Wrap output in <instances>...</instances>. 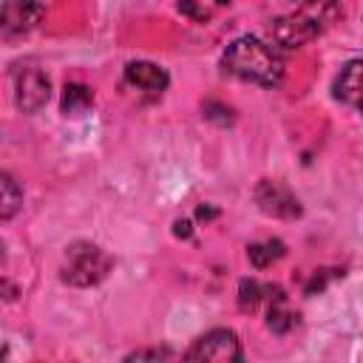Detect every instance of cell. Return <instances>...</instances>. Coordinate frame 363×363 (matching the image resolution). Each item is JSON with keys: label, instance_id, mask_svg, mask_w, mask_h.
<instances>
[{"label": "cell", "instance_id": "obj_1", "mask_svg": "<svg viewBox=\"0 0 363 363\" xmlns=\"http://www.w3.org/2000/svg\"><path fill=\"white\" fill-rule=\"evenodd\" d=\"M221 65L227 74L264 85V88H275L284 79V62L281 54L272 48V43H264L258 37H238L227 45Z\"/></svg>", "mask_w": 363, "mask_h": 363}, {"label": "cell", "instance_id": "obj_2", "mask_svg": "<svg viewBox=\"0 0 363 363\" xmlns=\"http://www.w3.org/2000/svg\"><path fill=\"white\" fill-rule=\"evenodd\" d=\"M111 267H113V258L102 247L91 241H77L65 250L60 278L71 286H96L99 281H105Z\"/></svg>", "mask_w": 363, "mask_h": 363}, {"label": "cell", "instance_id": "obj_3", "mask_svg": "<svg viewBox=\"0 0 363 363\" xmlns=\"http://www.w3.org/2000/svg\"><path fill=\"white\" fill-rule=\"evenodd\" d=\"M267 34H269L272 45L292 51V48H301V45L312 43L320 34V20L312 17V14H284V17L269 20Z\"/></svg>", "mask_w": 363, "mask_h": 363}, {"label": "cell", "instance_id": "obj_4", "mask_svg": "<svg viewBox=\"0 0 363 363\" xmlns=\"http://www.w3.org/2000/svg\"><path fill=\"white\" fill-rule=\"evenodd\" d=\"M48 96H51V82L43 68L23 65L14 74V102L23 113H37L40 108H45Z\"/></svg>", "mask_w": 363, "mask_h": 363}, {"label": "cell", "instance_id": "obj_5", "mask_svg": "<svg viewBox=\"0 0 363 363\" xmlns=\"http://www.w3.org/2000/svg\"><path fill=\"white\" fill-rule=\"evenodd\" d=\"M187 360H244V349L241 340L233 329H210L207 335H201L187 352Z\"/></svg>", "mask_w": 363, "mask_h": 363}, {"label": "cell", "instance_id": "obj_6", "mask_svg": "<svg viewBox=\"0 0 363 363\" xmlns=\"http://www.w3.org/2000/svg\"><path fill=\"white\" fill-rule=\"evenodd\" d=\"M255 201L261 207V213L267 216H275V218H298L301 216V201L278 182H258L255 187Z\"/></svg>", "mask_w": 363, "mask_h": 363}, {"label": "cell", "instance_id": "obj_7", "mask_svg": "<svg viewBox=\"0 0 363 363\" xmlns=\"http://www.w3.org/2000/svg\"><path fill=\"white\" fill-rule=\"evenodd\" d=\"M43 14H45V9L40 0H6L3 20H0L3 37H17V34L31 31L43 20Z\"/></svg>", "mask_w": 363, "mask_h": 363}, {"label": "cell", "instance_id": "obj_8", "mask_svg": "<svg viewBox=\"0 0 363 363\" xmlns=\"http://www.w3.org/2000/svg\"><path fill=\"white\" fill-rule=\"evenodd\" d=\"M335 96L363 113V60H352L335 77Z\"/></svg>", "mask_w": 363, "mask_h": 363}, {"label": "cell", "instance_id": "obj_9", "mask_svg": "<svg viewBox=\"0 0 363 363\" xmlns=\"http://www.w3.org/2000/svg\"><path fill=\"white\" fill-rule=\"evenodd\" d=\"M125 79L130 85H136L139 91H147V94H162L167 88V71L159 68L156 62H147V60H136V62H128L125 65Z\"/></svg>", "mask_w": 363, "mask_h": 363}, {"label": "cell", "instance_id": "obj_10", "mask_svg": "<svg viewBox=\"0 0 363 363\" xmlns=\"http://www.w3.org/2000/svg\"><path fill=\"white\" fill-rule=\"evenodd\" d=\"M295 320H298V315L286 309L284 292H281V286H275V292H272V298H269V303H267V326H269L272 332L284 335V332H289V329L295 326Z\"/></svg>", "mask_w": 363, "mask_h": 363}, {"label": "cell", "instance_id": "obj_11", "mask_svg": "<svg viewBox=\"0 0 363 363\" xmlns=\"http://www.w3.org/2000/svg\"><path fill=\"white\" fill-rule=\"evenodd\" d=\"M91 105H94V94H91L88 85H82V82H68V85L62 88V113H65V116H79V113H85Z\"/></svg>", "mask_w": 363, "mask_h": 363}, {"label": "cell", "instance_id": "obj_12", "mask_svg": "<svg viewBox=\"0 0 363 363\" xmlns=\"http://www.w3.org/2000/svg\"><path fill=\"white\" fill-rule=\"evenodd\" d=\"M272 292H275V286H261L258 281L244 278V281L238 284V306H241L244 312H255V309H258L264 301L269 303Z\"/></svg>", "mask_w": 363, "mask_h": 363}, {"label": "cell", "instance_id": "obj_13", "mask_svg": "<svg viewBox=\"0 0 363 363\" xmlns=\"http://www.w3.org/2000/svg\"><path fill=\"white\" fill-rule=\"evenodd\" d=\"M286 250H284V244L275 238V241H261V244H250L247 247V258H250V264L255 267V269H267L272 261H278L281 255H284Z\"/></svg>", "mask_w": 363, "mask_h": 363}, {"label": "cell", "instance_id": "obj_14", "mask_svg": "<svg viewBox=\"0 0 363 363\" xmlns=\"http://www.w3.org/2000/svg\"><path fill=\"white\" fill-rule=\"evenodd\" d=\"M0 187H3V201H0V218L3 221H9L20 207H23V190L17 187V182L9 176V173H3L0 176Z\"/></svg>", "mask_w": 363, "mask_h": 363}, {"label": "cell", "instance_id": "obj_15", "mask_svg": "<svg viewBox=\"0 0 363 363\" xmlns=\"http://www.w3.org/2000/svg\"><path fill=\"white\" fill-rule=\"evenodd\" d=\"M301 9H306L312 17H326V14H337V0H298Z\"/></svg>", "mask_w": 363, "mask_h": 363}, {"label": "cell", "instance_id": "obj_16", "mask_svg": "<svg viewBox=\"0 0 363 363\" xmlns=\"http://www.w3.org/2000/svg\"><path fill=\"white\" fill-rule=\"evenodd\" d=\"M170 357H176V352L170 349H136L125 360H170Z\"/></svg>", "mask_w": 363, "mask_h": 363}, {"label": "cell", "instance_id": "obj_17", "mask_svg": "<svg viewBox=\"0 0 363 363\" xmlns=\"http://www.w3.org/2000/svg\"><path fill=\"white\" fill-rule=\"evenodd\" d=\"M179 11H184V14L196 17V20H207V11H204V9H199V6H196V0H179Z\"/></svg>", "mask_w": 363, "mask_h": 363}, {"label": "cell", "instance_id": "obj_18", "mask_svg": "<svg viewBox=\"0 0 363 363\" xmlns=\"http://www.w3.org/2000/svg\"><path fill=\"white\" fill-rule=\"evenodd\" d=\"M173 233H176L179 238H190V235H193V227H190L187 218H179V221L173 224Z\"/></svg>", "mask_w": 363, "mask_h": 363}, {"label": "cell", "instance_id": "obj_19", "mask_svg": "<svg viewBox=\"0 0 363 363\" xmlns=\"http://www.w3.org/2000/svg\"><path fill=\"white\" fill-rule=\"evenodd\" d=\"M213 216H216L213 207H199V218H213Z\"/></svg>", "mask_w": 363, "mask_h": 363}]
</instances>
